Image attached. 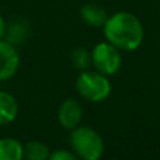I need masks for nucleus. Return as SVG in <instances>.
Returning <instances> with one entry per match:
<instances>
[{"instance_id": "f257e3e1", "label": "nucleus", "mask_w": 160, "mask_h": 160, "mask_svg": "<svg viewBox=\"0 0 160 160\" xmlns=\"http://www.w3.org/2000/svg\"><path fill=\"white\" fill-rule=\"evenodd\" d=\"M102 31L110 44L125 52L136 51L145 38L141 20L129 11H117L112 16H108Z\"/></svg>"}, {"instance_id": "f03ea898", "label": "nucleus", "mask_w": 160, "mask_h": 160, "mask_svg": "<svg viewBox=\"0 0 160 160\" xmlns=\"http://www.w3.org/2000/svg\"><path fill=\"white\" fill-rule=\"evenodd\" d=\"M70 146L80 160H100L104 155V141L90 127H76L70 131Z\"/></svg>"}, {"instance_id": "7ed1b4c3", "label": "nucleus", "mask_w": 160, "mask_h": 160, "mask_svg": "<svg viewBox=\"0 0 160 160\" xmlns=\"http://www.w3.org/2000/svg\"><path fill=\"white\" fill-rule=\"evenodd\" d=\"M76 90L80 97L90 102H101L111 94V83L108 76L97 70H83L76 79Z\"/></svg>"}, {"instance_id": "20e7f679", "label": "nucleus", "mask_w": 160, "mask_h": 160, "mask_svg": "<svg viewBox=\"0 0 160 160\" xmlns=\"http://www.w3.org/2000/svg\"><path fill=\"white\" fill-rule=\"evenodd\" d=\"M91 65L94 70L105 76H114L122 66L121 51L108 41L100 42L91 51Z\"/></svg>"}, {"instance_id": "39448f33", "label": "nucleus", "mask_w": 160, "mask_h": 160, "mask_svg": "<svg viewBox=\"0 0 160 160\" xmlns=\"http://www.w3.org/2000/svg\"><path fill=\"white\" fill-rule=\"evenodd\" d=\"M20 68V55L16 47L6 41L0 39V82L11 79Z\"/></svg>"}, {"instance_id": "423d86ee", "label": "nucleus", "mask_w": 160, "mask_h": 160, "mask_svg": "<svg viewBox=\"0 0 160 160\" xmlns=\"http://www.w3.org/2000/svg\"><path fill=\"white\" fill-rule=\"evenodd\" d=\"M83 118V108L80 102L75 98H66L61 104L58 111V119L62 128L68 131L75 129L79 127Z\"/></svg>"}, {"instance_id": "0eeeda50", "label": "nucleus", "mask_w": 160, "mask_h": 160, "mask_svg": "<svg viewBox=\"0 0 160 160\" xmlns=\"http://www.w3.org/2000/svg\"><path fill=\"white\" fill-rule=\"evenodd\" d=\"M80 17L88 27L102 28L108 18V14L105 8L97 3H86L80 8Z\"/></svg>"}, {"instance_id": "6e6552de", "label": "nucleus", "mask_w": 160, "mask_h": 160, "mask_svg": "<svg viewBox=\"0 0 160 160\" xmlns=\"http://www.w3.org/2000/svg\"><path fill=\"white\" fill-rule=\"evenodd\" d=\"M18 115V102L13 94L0 90V127L16 121Z\"/></svg>"}, {"instance_id": "1a4fd4ad", "label": "nucleus", "mask_w": 160, "mask_h": 160, "mask_svg": "<svg viewBox=\"0 0 160 160\" xmlns=\"http://www.w3.org/2000/svg\"><path fill=\"white\" fill-rule=\"evenodd\" d=\"M0 160H24V145L14 138H2Z\"/></svg>"}, {"instance_id": "9d476101", "label": "nucleus", "mask_w": 160, "mask_h": 160, "mask_svg": "<svg viewBox=\"0 0 160 160\" xmlns=\"http://www.w3.org/2000/svg\"><path fill=\"white\" fill-rule=\"evenodd\" d=\"M28 32H30V28H28L27 21H24V20H14L10 24H7L4 39L16 47L18 44H22L27 39Z\"/></svg>"}, {"instance_id": "9b49d317", "label": "nucleus", "mask_w": 160, "mask_h": 160, "mask_svg": "<svg viewBox=\"0 0 160 160\" xmlns=\"http://www.w3.org/2000/svg\"><path fill=\"white\" fill-rule=\"evenodd\" d=\"M51 150L47 143L41 141H30L24 145L25 160H48Z\"/></svg>"}, {"instance_id": "f8f14e48", "label": "nucleus", "mask_w": 160, "mask_h": 160, "mask_svg": "<svg viewBox=\"0 0 160 160\" xmlns=\"http://www.w3.org/2000/svg\"><path fill=\"white\" fill-rule=\"evenodd\" d=\"M70 61H72L73 66L80 72L87 70L91 66V52H88V49H86V48L79 47L72 52Z\"/></svg>"}, {"instance_id": "ddd939ff", "label": "nucleus", "mask_w": 160, "mask_h": 160, "mask_svg": "<svg viewBox=\"0 0 160 160\" xmlns=\"http://www.w3.org/2000/svg\"><path fill=\"white\" fill-rule=\"evenodd\" d=\"M48 160H80L75 152H69L66 149H58L51 152Z\"/></svg>"}, {"instance_id": "4468645a", "label": "nucleus", "mask_w": 160, "mask_h": 160, "mask_svg": "<svg viewBox=\"0 0 160 160\" xmlns=\"http://www.w3.org/2000/svg\"><path fill=\"white\" fill-rule=\"evenodd\" d=\"M6 28H7V22L4 21V18H3L2 14H0V39L4 38V35H6Z\"/></svg>"}]
</instances>
